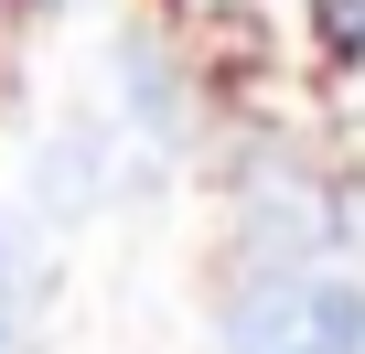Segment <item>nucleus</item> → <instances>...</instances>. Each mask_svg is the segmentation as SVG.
Masks as SVG:
<instances>
[{"label":"nucleus","mask_w":365,"mask_h":354,"mask_svg":"<svg viewBox=\"0 0 365 354\" xmlns=\"http://www.w3.org/2000/svg\"><path fill=\"white\" fill-rule=\"evenodd\" d=\"M97 161H108V140H97L86 118L43 140V161H33V194H43V215H65V226H76V215L97 204Z\"/></svg>","instance_id":"obj_1"},{"label":"nucleus","mask_w":365,"mask_h":354,"mask_svg":"<svg viewBox=\"0 0 365 354\" xmlns=\"http://www.w3.org/2000/svg\"><path fill=\"white\" fill-rule=\"evenodd\" d=\"M118 76H129V118H140L150 140H172V129H182V97H172L161 43H140V33H129V43H118Z\"/></svg>","instance_id":"obj_2"},{"label":"nucleus","mask_w":365,"mask_h":354,"mask_svg":"<svg viewBox=\"0 0 365 354\" xmlns=\"http://www.w3.org/2000/svg\"><path fill=\"white\" fill-rule=\"evenodd\" d=\"M22 343V258H11V226H0V354Z\"/></svg>","instance_id":"obj_3"},{"label":"nucleus","mask_w":365,"mask_h":354,"mask_svg":"<svg viewBox=\"0 0 365 354\" xmlns=\"http://www.w3.org/2000/svg\"><path fill=\"white\" fill-rule=\"evenodd\" d=\"M301 354H322V343H312V333H301Z\"/></svg>","instance_id":"obj_4"}]
</instances>
